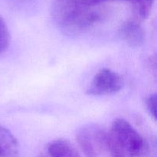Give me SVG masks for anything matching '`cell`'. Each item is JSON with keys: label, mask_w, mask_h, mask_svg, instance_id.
Instances as JSON below:
<instances>
[{"label": "cell", "mask_w": 157, "mask_h": 157, "mask_svg": "<svg viewBox=\"0 0 157 157\" xmlns=\"http://www.w3.org/2000/svg\"><path fill=\"white\" fill-rule=\"evenodd\" d=\"M18 154L17 139L7 128L0 126V157H18Z\"/></svg>", "instance_id": "obj_6"}, {"label": "cell", "mask_w": 157, "mask_h": 157, "mask_svg": "<svg viewBox=\"0 0 157 157\" xmlns=\"http://www.w3.org/2000/svg\"><path fill=\"white\" fill-rule=\"evenodd\" d=\"M52 16L62 30L69 34L89 29L101 19V13L96 6H88L74 0H55Z\"/></svg>", "instance_id": "obj_1"}, {"label": "cell", "mask_w": 157, "mask_h": 157, "mask_svg": "<svg viewBox=\"0 0 157 157\" xmlns=\"http://www.w3.org/2000/svg\"><path fill=\"white\" fill-rule=\"evenodd\" d=\"M48 152L52 157H81L73 144L64 139L52 141L48 147Z\"/></svg>", "instance_id": "obj_7"}, {"label": "cell", "mask_w": 157, "mask_h": 157, "mask_svg": "<svg viewBox=\"0 0 157 157\" xmlns=\"http://www.w3.org/2000/svg\"><path fill=\"white\" fill-rule=\"evenodd\" d=\"M124 78L120 74L108 68L99 71L92 79L87 94L91 96H107L114 94L122 90Z\"/></svg>", "instance_id": "obj_4"}, {"label": "cell", "mask_w": 157, "mask_h": 157, "mask_svg": "<svg viewBox=\"0 0 157 157\" xmlns=\"http://www.w3.org/2000/svg\"><path fill=\"white\" fill-rule=\"evenodd\" d=\"M11 36L5 20L0 16V54L6 52L9 47Z\"/></svg>", "instance_id": "obj_9"}, {"label": "cell", "mask_w": 157, "mask_h": 157, "mask_svg": "<svg viewBox=\"0 0 157 157\" xmlns=\"http://www.w3.org/2000/svg\"><path fill=\"white\" fill-rule=\"evenodd\" d=\"M108 132L101 127L89 126L79 130L77 140L87 157H98L103 151L107 152Z\"/></svg>", "instance_id": "obj_3"}, {"label": "cell", "mask_w": 157, "mask_h": 157, "mask_svg": "<svg viewBox=\"0 0 157 157\" xmlns=\"http://www.w3.org/2000/svg\"><path fill=\"white\" fill-rule=\"evenodd\" d=\"M146 106L150 116L156 121V108H157V96L156 94H150L146 100Z\"/></svg>", "instance_id": "obj_10"}, {"label": "cell", "mask_w": 157, "mask_h": 157, "mask_svg": "<svg viewBox=\"0 0 157 157\" xmlns=\"http://www.w3.org/2000/svg\"><path fill=\"white\" fill-rule=\"evenodd\" d=\"M145 32L138 20L126 21L120 29L121 38L132 48L142 46L145 42Z\"/></svg>", "instance_id": "obj_5"}, {"label": "cell", "mask_w": 157, "mask_h": 157, "mask_svg": "<svg viewBox=\"0 0 157 157\" xmlns=\"http://www.w3.org/2000/svg\"><path fill=\"white\" fill-rule=\"evenodd\" d=\"M154 1L155 0H133L132 4L137 20L141 21L148 18Z\"/></svg>", "instance_id": "obj_8"}, {"label": "cell", "mask_w": 157, "mask_h": 157, "mask_svg": "<svg viewBox=\"0 0 157 157\" xmlns=\"http://www.w3.org/2000/svg\"><path fill=\"white\" fill-rule=\"evenodd\" d=\"M147 143L126 120L118 118L112 124L107 137V153L110 157H142Z\"/></svg>", "instance_id": "obj_2"}]
</instances>
